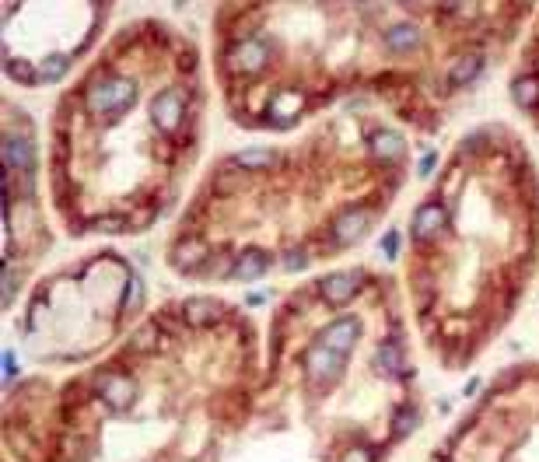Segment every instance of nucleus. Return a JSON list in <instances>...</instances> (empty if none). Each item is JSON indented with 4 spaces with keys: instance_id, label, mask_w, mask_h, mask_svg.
Here are the masks:
<instances>
[{
    "instance_id": "nucleus-5",
    "label": "nucleus",
    "mask_w": 539,
    "mask_h": 462,
    "mask_svg": "<svg viewBox=\"0 0 539 462\" xmlns=\"http://www.w3.org/2000/svg\"><path fill=\"white\" fill-rule=\"evenodd\" d=\"M344 358H347V354H337V351L315 344V347L305 354V368H308L312 378H319V382H333V378L340 375V368H344Z\"/></svg>"
},
{
    "instance_id": "nucleus-6",
    "label": "nucleus",
    "mask_w": 539,
    "mask_h": 462,
    "mask_svg": "<svg viewBox=\"0 0 539 462\" xmlns=\"http://www.w3.org/2000/svg\"><path fill=\"white\" fill-rule=\"evenodd\" d=\"M358 336H361L358 322H354V319H340V322L326 326V329L319 333L315 344H322V347H329V351H337V354H347V351L358 344Z\"/></svg>"
},
{
    "instance_id": "nucleus-21",
    "label": "nucleus",
    "mask_w": 539,
    "mask_h": 462,
    "mask_svg": "<svg viewBox=\"0 0 539 462\" xmlns=\"http://www.w3.org/2000/svg\"><path fill=\"white\" fill-rule=\"evenodd\" d=\"M28 71H32V67H28L25 60H7V74H11L14 81H21V85H35L39 78H35V74H28Z\"/></svg>"
},
{
    "instance_id": "nucleus-17",
    "label": "nucleus",
    "mask_w": 539,
    "mask_h": 462,
    "mask_svg": "<svg viewBox=\"0 0 539 462\" xmlns=\"http://www.w3.org/2000/svg\"><path fill=\"white\" fill-rule=\"evenodd\" d=\"M480 71H483V60H480L476 53H466V56H459V60L452 63L449 81H452V85H469V81H473Z\"/></svg>"
},
{
    "instance_id": "nucleus-7",
    "label": "nucleus",
    "mask_w": 539,
    "mask_h": 462,
    "mask_svg": "<svg viewBox=\"0 0 539 462\" xmlns=\"http://www.w3.org/2000/svg\"><path fill=\"white\" fill-rule=\"evenodd\" d=\"M319 291H322V298L329 305H344V301H351L361 291V274L358 270H351V274H329V277L319 284Z\"/></svg>"
},
{
    "instance_id": "nucleus-16",
    "label": "nucleus",
    "mask_w": 539,
    "mask_h": 462,
    "mask_svg": "<svg viewBox=\"0 0 539 462\" xmlns=\"http://www.w3.org/2000/svg\"><path fill=\"white\" fill-rule=\"evenodd\" d=\"M32 165V144L21 137H4V169H28Z\"/></svg>"
},
{
    "instance_id": "nucleus-27",
    "label": "nucleus",
    "mask_w": 539,
    "mask_h": 462,
    "mask_svg": "<svg viewBox=\"0 0 539 462\" xmlns=\"http://www.w3.org/2000/svg\"><path fill=\"white\" fill-rule=\"evenodd\" d=\"M284 263H287L291 270H301V263H305V253H287V256H284Z\"/></svg>"
},
{
    "instance_id": "nucleus-13",
    "label": "nucleus",
    "mask_w": 539,
    "mask_h": 462,
    "mask_svg": "<svg viewBox=\"0 0 539 462\" xmlns=\"http://www.w3.org/2000/svg\"><path fill=\"white\" fill-rule=\"evenodd\" d=\"M301 109H305V98L298 92H284L277 95L273 102H270L267 109V119L270 123H291V119H298L301 116Z\"/></svg>"
},
{
    "instance_id": "nucleus-12",
    "label": "nucleus",
    "mask_w": 539,
    "mask_h": 462,
    "mask_svg": "<svg viewBox=\"0 0 539 462\" xmlns=\"http://www.w3.org/2000/svg\"><path fill=\"white\" fill-rule=\"evenodd\" d=\"M270 270V256L263 249H256V245H249L238 260H235V270H231V277L235 280H256L260 274H267Z\"/></svg>"
},
{
    "instance_id": "nucleus-20",
    "label": "nucleus",
    "mask_w": 539,
    "mask_h": 462,
    "mask_svg": "<svg viewBox=\"0 0 539 462\" xmlns=\"http://www.w3.org/2000/svg\"><path fill=\"white\" fill-rule=\"evenodd\" d=\"M378 368L389 371V375H399V368H403V351H399L396 344H385V347L378 351Z\"/></svg>"
},
{
    "instance_id": "nucleus-28",
    "label": "nucleus",
    "mask_w": 539,
    "mask_h": 462,
    "mask_svg": "<svg viewBox=\"0 0 539 462\" xmlns=\"http://www.w3.org/2000/svg\"><path fill=\"white\" fill-rule=\"evenodd\" d=\"M435 165H438V158H435V154H431V151H428V154H424V158H420V176H428V172H431V169H435Z\"/></svg>"
},
{
    "instance_id": "nucleus-18",
    "label": "nucleus",
    "mask_w": 539,
    "mask_h": 462,
    "mask_svg": "<svg viewBox=\"0 0 539 462\" xmlns=\"http://www.w3.org/2000/svg\"><path fill=\"white\" fill-rule=\"evenodd\" d=\"M511 95H515V102L519 105H536L539 102V78L536 74H519L515 81H511Z\"/></svg>"
},
{
    "instance_id": "nucleus-8",
    "label": "nucleus",
    "mask_w": 539,
    "mask_h": 462,
    "mask_svg": "<svg viewBox=\"0 0 539 462\" xmlns=\"http://www.w3.org/2000/svg\"><path fill=\"white\" fill-rule=\"evenodd\" d=\"M368 224H371V214H368L364 207H351V210H344V214L333 221V238H340V242H358L361 235L368 231Z\"/></svg>"
},
{
    "instance_id": "nucleus-11",
    "label": "nucleus",
    "mask_w": 539,
    "mask_h": 462,
    "mask_svg": "<svg viewBox=\"0 0 539 462\" xmlns=\"http://www.w3.org/2000/svg\"><path fill=\"white\" fill-rule=\"evenodd\" d=\"M221 315H224V308H221L217 301H210V298H189V301L182 305V319H186L189 326L221 322Z\"/></svg>"
},
{
    "instance_id": "nucleus-1",
    "label": "nucleus",
    "mask_w": 539,
    "mask_h": 462,
    "mask_svg": "<svg viewBox=\"0 0 539 462\" xmlns=\"http://www.w3.org/2000/svg\"><path fill=\"white\" fill-rule=\"evenodd\" d=\"M137 95V85L130 78H109V81H98L88 92V109L91 116H112V112H123Z\"/></svg>"
},
{
    "instance_id": "nucleus-22",
    "label": "nucleus",
    "mask_w": 539,
    "mask_h": 462,
    "mask_svg": "<svg viewBox=\"0 0 539 462\" xmlns=\"http://www.w3.org/2000/svg\"><path fill=\"white\" fill-rule=\"evenodd\" d=\"M413 427H417V410H410V406H406V410L396 417V434H410Z\"/></svg>"
},
{
    "instance_id": "nucleus-29",
    "label": "nucleus",
    "mask_w": 539,
    "mask_h": 462,
    "mask_svg": "<svg viewBox=\"0 0 539 462\" xmlns=\"http://www.w3.org/2000/svg\"><path fill=\"white\" fill-rule=\"evenodd\" d=\"M179 63H182V71H193V67H196V53H193V49H186V53L179 56Z\"/></svg>"
},
{
    "instance_id": "nucleus-2",
    "label": "nucleus",
    "mask_w": 539,
    "mask_h": 462,
    "mask_svg": "<svg viewBox=\"0 0 539 462\" xmlns=\"http://www.w3.org/2000/svg\"><path fill=\"white\" fill-rule=\"evenodd\" d=\"M95 392H98L109 406H116V410H126V406H133V399H137L133 378H126V375H119V371H102V375H95Z\"/></svg>"
},
{
    "instance_id": "nucleus-10",
    "label": "nucleus",
    "mask_w": 539,
    "mask_h": 462,
    "mask_svg": "<svg viewBox=\"0 0 539 462\" xmlns=\"http://www.w3.org/2000/svg\"><path fill=\"white\" fill-rule=\"evenodd\" d=\"M368 147H371V154L378 162H399L403 151H406V144H403V137L396 130H375L368 137Z\"/></svg>"
},
{
    "instance_id": "nucleus-15",
    "label": "nucleus",
    "mask_w": 539,
    "mask_h": 462,
    "mask_svg": "<svg viewBox=\"0 0 539 462\" xmlns=\"http://www.w3.org/2000/svg\"><path fill=\"white\" fill-rule=\"evenodd\" d=\"M207 256H210V249L203 245V238H182L179 245L172 249V263H176L179 270H189V267L203 263Z\"/></svg>"
},
{
    "instance_id": "nucleus-4",
    "label": "nucleus",
    "mask_w": 539,
    "mask_h": 462,
    "mask_svg": "<svg viewBox=\"0 0 539 462\" xmlns=\"http://www.w3.org/2000/svg\"><path fill=\"white\" fill-rule=\"evenodd\" d=\"M270 60V42H263L260 35H249V39H238V46L231 49V67L238 74H256L263 71Z\"/></svg>"
},
{
    "instance_id": "nucleus-24",
    "label": "nucleus",
    "mask_w": 539,
    "mask_h": 462,
    "mask_svg": "<svg viewBox=\"0 0 539 462\" xmlns=\"http://www.w3.org/2000/svg\"><path fill=\"white\" fill-rule=\"evenodd\" d=\"M91 228H95V231H123L126 221H123V217H98Z\"/></svg>"
},
{
    "instance_id": "nucleus-3",
    "label": "nucleus",
    "mask_w": 539,
    "mask_h": 462,
    "mask_svg": "<svg viewBox=\"0 0 539 462\" xmlns=\"http://www.w3.org/2000/svg\"><path fill=\"white\" fill-rule=\"evenodd\" d=\"M151 119H155V126H158V130L176 133V130L182 126V119H186V98H182V92L169 88V92L158 95V98H155V105H151Z\"/></svg>"
},
{
    "instance_id": "nucleus-19",
    "label": "nucleus",
    "mask_w": 539,
    "mask_h": 462,
    "mask_svg": "<svg viewBox=\"0 0 539 462\" xmlns=\"http://www.w3.org/2000/svg\"><path fill=\"white\" fill-rule=\"evenodd\" d=\"M273 162H277L273 151H242L235 158V165H242V169H270Z\"/></svg>"
},
{
    "instance_id": "nucleus-25",
    "label": "nucleus",
    "mask_w": 539,
    "mask_h": 462,
    "mask_svg": "<svg viewBox=\"0 0 539 462\" xmlns=\"http://www.w3.org/2000/svg\"><path fill=\"white\" fill-rule=\"evenodd\" d=\"M60 67H63V60L60 56H53V60H46V74H42V81H53V78H60Z\"/></svg>"
},
{
    "instance_id": "nucleus-9",
    "label": "nucleus",
    "mask_w": 539,
    "mask_h": 462,
    "mask_svg": "<svg viewBox=\"0 0 539 462\" xmlns=\"http://www.w3.org/2000/svg\"><path fill=\"white\" fill-rule=\"evenodd\" d=\"M445 207H438V203H424L417 214H413V238L417 242H428V238H435L442 228H445Z\"/></svg>"
},
{
    "instance_id": "nucleus-26",
    "label": "nucleus",
    "mask_w": 539,
    "mask_h": 462,
    "mask_svg": "<svg viewBox=\"0 0 539 462\" xmlns=\"http://www.w3.org/2000/svg\"><path fill=\"white\" fill-rule=\"evenodd\" d=\"M344 462H371V452H368V449H351V452L344 456Z\"/></svg>"
},
{
    "instance_id": "nucleus-14",
    "label": "nucleus",
    "mask_w": 539,
    "mask_h": 462,
    "mask_svg": "<svg viewBox=\"0 0 539 462\" xmlns=\"http://www.w3.org/2000/svg\"><path fill=\"white\" fill-rule=\"evenodd\" d=\"M385 42H389V49H392V53H413V49L420 46V28H417V25H410V21L392 25V28L385 32Z\"/></svg>"
},
{
    "instance_id": "nucleus-23",
    "label": "nucleus",
    "mask_w": 539,
    "mask_h": 462,
    "mask_svg": "<svg viewBox=\"0 0 539 462\" xmlns=\"http://www.w3.org/2000/svg\"><path fill=\"white\" fill-rule=\"evenodd\" d=\"M140 294H144V284H140V277H133V280H130V294H126L123 312H133V308L140 305Z\"/></svg>"
}]
</instances>
